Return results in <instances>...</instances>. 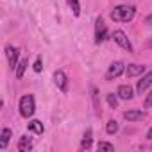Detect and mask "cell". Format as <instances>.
I'll return each mask as SVG.
<instances>
[{"instance_id":"1","label":"cell","mask_w":152,"mask_h":152,"mask_svg":"<svg viewBox=\"0 0 152 152\" xmlns=\"http://www.w3.org/2000/svg\"><path fill=\"white\" fill-rule=\"evenodd\" d=\"M136 16V9L134 6H116L113 11H111V20L113 22H131L132 18Z\"/></svg>"},{"instance_id":"2","label":"cell","mask_w":152,"mask_h":152,"mask_svg":"<svg viewBox=\"0 0 152 152\" xmlns=\"http://www.w3.org/2000/svg\"><path fill=\"white\" fill-rule=\"evenodd\" d=\"M18 109H20V115L23 118H31L36 111V100H34V95H23L20 99V104H18Z\"/></svg>"},{"instance_id":"3","label":"cell","mask_w":152,"mask_h":152,"mask_svg":"<svg viewBox=\"0 0 152 152\" xmlns=\"http://www.w3.org/2000/svg\"><path fill=\"white\" fill-rule=\"evenodd\" d=\"M106 38H107V27H106L102 16H99V18L95 20V43L100 45Z\"/></svg>"},{"instance_id":"4","label":"cell","mask_w":152,"mask_h":152,"mask_svg":"<svg viewBox=\"0 0 152 152\" xmlns=\"http://www.w3.org/2000/svg\"><path fill=\"white\" fill-rule=\"evenodd\" d=\"M113 39H115V43L118 45V47H122L124 50H127V52H132V43L129 41V38H127V34L124 32V31H115L113 32Z\"/></svg>"},{"instance_id":"5","label":"cell","mask_w":152,"mask_h":152,"mask_svg":"<svg viewBox=\"0 0 152 152\" xmlns=\"http://www.w3.org/2000/svg\"><path fill=\"white\" fill-rule=\"evenodd\" d=\"M124 72H125V64H124L122 61H115V63L109 64V70H107V73H106V79H107V81H113V79L120 77Z\"/></svg>"},{"instance_id":"6","label":"cell","mask_w":152,"mask_h":152,"mask_svg":"<svg viewBox=\"0 0 152 152\" xmlns=\"http://www.w3.org/2000/svg\"><path fill=\"white\" fill-rule=\"evenodd\" d=\"M6 57H7V63L13 70H16L18 66V57H20V50L13 45H6Z\"/></svg>"},{"instance_id":"7","label":"cell","mask_w":152,"mask_h":152,"mask_svg":"<svg viewBox=\"0 0 152 152\" xmlns=\"http://www.w3.org/2000/svg\"><path fill=\"white\" fill-rule=\"evenodd\" d=\"M54 84H56L63 93L68 91V77H66V73H64L63 70L54 72Z\"/></svg>"},{"instance_id":"8","label":"cell","mask_w":152,"mask_h":152,"mask_svg":"<svg viewBox=\"0 0 152 152\" xmlns=\"http://www.w3.org/2000/svg\"><path fill=\"white\" fill-rule=\"evenodd\" d=\"M150 86H152V72H147L143 77L138 81V84H136V91H138V95H143Z\"/></svg>"},{"instance_id":"9","label":"cell","mask_w":152,"mask_h":152,"mask_svg":"<svg viewBox=\"0 0 152 152\" xmlns=\"http://www.w3.org/2000/svg\"><path fill=\"white\" fill-rule=\"evenodd\" d=\"M124 118L127 122H140L145 118V113L141 109H129V111H124Z\"/></svg>"},{"instance_id":"10","label":"cell","mask_w":152,"mask_h":152,"mask_svg":"<svg viewBox=\"0 0 152 152\" xmlns=\"http://www.w3.org/2000/svg\"><path fill=\"white\" fill-rule=\"evenodd\" d=\"M145 72V66L143 64H129L127 68H125V75H127V77L131 79V77H138V75H141Z\"/></svg>"},{"instance_id":"11","label":"cell","mask_w":152,"mask_h":152,"mask_svg":"<svg viewBox=\"0 0 152 152\" xmlns=\"http://www.w3.org/2000/svg\"><path fill=\"white\" fill-rule=\"evenodd\" d=\"M116 95H118V99H122V100H131V99L134 97V93H132V88H131L129 84H122V86H118V91H116Z\"/></svg>"},{"instance_id":"12","label":"cell","mask_w":152,"mask_h":152,"mask_svg":"<svg viewBox=\"0 0 152 152\" xmlns=\"http://www.w3.org/2000/svg\"><path fill=\"white\" fill-rule=\"evenodd\" d=\"M20 152H29L31 148H32V141H31V138H27V136H20V140H18V147H16Z\"/></svg>"},{"instance_id":"13","label":"cell","mask_w":152,"mask_h":152,"mask_svg":"<svg viewBox=\"0 0 152 152\" xmlns=\"http://www.w3.org/2000/svg\"><path fill=\"white\" fill-rule=\"evenodd\" d=\"M91 99H93V106H95V115L100 116L102 109H100V100H99V90L95 86H91Z\"/></svg>"},{"instance_id":"14","label":"cell","mask_w":152,"mask_h":152,"mask_svg":"<svg viewBox=\"0 0 152 152\" xmlns=\"http://www.w3.org/2000/svg\"><path fill=\"white\" fill-rule=\"evenodd\" d=\"M27 129L32 131V132H36V134H43V131H45V127H43V124L39 120H31L27 124Z\"/></svg>"},{"instance_id":"15","label":"cell","mask_w":152,"mask_h":152,"mask_svg":"<svg viewBox=\"0 0 152 152\" xmlns=\"http://www.w3.org/2000/svg\"><path fill=\"white\" fill-rule=\"evenodd\" d=\"M91 140H93V131L88 129V131L84 132V138H83L81 148H83V150H90V148H91Z\"/></svg>"},{"instance_id":"16","label":"cell","mask_w":152,"mask_h":152,"mask_svg":"<svg viewBox=\"0 0 152 152\" xmlns=\"http://www.w3.org/2000/svg\"><path fill=\"white\" fill-rule=\"evenodd\" d=\"M9 140H11V129H2V134H0V148H6L7 147V143H9Z\"/></svg>"},{"instance_id":"17","label":"cell","mask_w":152,"mask_h":152,"mask_svg":"<svg viewBox=\"0 0 152 152\" xmlns=\"http://www.w3.org/2000/svg\"><path fill=\"white\" fill-rule=\"evenodd\" d=\"M27 66H29V59H22V61L18 63V66H16V79H22V77H23Z\"/></svg>"},{"instance_id":"18","label":"cell","mask_w":152,"mask_h":152,"mask_svg":"<svg viewBox=\"0 0 152 152\" xmlns=\"http://www.w3.org/2000/svg\"><path fill=\"white\" fill-rule=\"evenodd\" d=\"M66 2H68V6L72 9L73 16H79L81 15V4H79V0H66Z\"/></svg>"},{"instance_id":"19","label":"cell","mask_w":152,"mask_h":152,"mask_svg":"<svg viewBox=\"0 0 152 152\" xmlns=\"http://www.w3.org/2000/svg\"><path fill=\"white\" fill-rule=\"evenodd\" d=\"M106 132L107 134H116L118 132V122L116 120H109L107 125H106Z\"/></svg>"},{"instance_id":"20","label":"cell","mask_w":152,"mask_h":152,"mask_svg":"<svg viewBox=\"0 0 152 152\" xmlns=\"http://www.w3.org/2000/svg\"><path fill=\"white\" fill-rule=\"evenodd\" d=\"M106 99H107V104H109L113 109H116V106H118V97H116L115 93H107Z\"/></svg>"},{"instance_id":"21","label":"cell","mask_w":152,"mask_h":152,"mask_svg":"<svg viewBox=\"0 0 152 152\" xmlns=\"http://www.w3.org/2000/svg\"><path fill=\"white\" fill-rule=\"evenodd\" d=\"M97 148H99V150H115V145L109 143V141H99Z\"/></svg>"},{"instance_id":"22","label":"cell","mask_w":152,"mask_h":152,"mask_svg":"<svg viewBox=\"0 0 152 152\" xmlns=\"http://www.w3.org/2000/svg\"><path fill=\"white\" fill-rule=\"evenodd\" d=\"M41 64H43V63H41V56H39V57H36V61H34V66H32L36 73H39V72L43 70V66H41Z\"/></svg>"},{"instance_id":"23","label":"cell","mask_w":152,"mask_h":152,"mask_svg":"<svg viewBox=\"0 0 152 152\" xmlns=\"http://www.w3.org/2000/svg\"><path fill=\"white\" fill-rule=\"evenodd\" d=\"M145 107H152V91L145 97Z\"/></svg>"},{"instance_id":"24","label":"cell","mask_w":152,"mask_h":152,"mask_svg":"<svg viewBox=\"0 0 152 152\" xmlns=\"http://www.w3.org/2000/svg\"><path fill=\"white\" fill-rule=\"evenodd\" d=\"M145 23H147V25H152V15H148V16L145 18Z\"/></svg>"},{"instance_id":"25","label":"cell","mask_w":152,"mask_h":152,"mask_svg":"<svg viewBox=\"0 0 152 152\" xmlns=\"http://www.w3.org/2000/svg\"><path fill=\"white\" fill-rule=\"evenodd\" d=\"M147 138H148V140H152V127L148 129V132H147Z\"/></svg>"},{"instance_id":"26","label":"cell","mask_w":152,"mask_h":152,"mask_svg":"<svg viewBox=\"0 0 152 152\" xmlns=\"http://www.w3.org/2000/svg\"><path fill=\"white\" fill-rule=\"evenodd\" d=\"M148 45H150V47H152V39H150V43H148Z\"/></svg>"}]
</instances>
